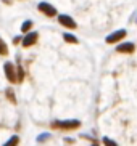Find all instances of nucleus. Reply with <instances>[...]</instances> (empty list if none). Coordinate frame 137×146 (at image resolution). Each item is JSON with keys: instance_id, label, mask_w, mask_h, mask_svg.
I'll use <instances>...</instances> for the list:
<instances>
[{"instance_id": "obj_1", "label": "nucleus", "mask_w": 137, "mask_h": 146, "mask_svg": "<svg viewBox=\"0 0 137 146\" xmlns=\"http://www.w3.org/2000/svg\"><path fill=\"white\" fill-rule=\"evenodd\" d=\"M53 129H60V130H76L81 127V120L77 119H66V120H53L52 122Z\"/></svg>"}, {"instance_id": "obj_2", "label": "nucleus", "mask_w": 137, "mask_h": 146, "mask_svg": "<svg viewBox=\"0 0 137 146\" xmlns=\"http://www.w3.org/2000/svg\"><path fill=\"white\" fill-rule=\"evenodd\" d=\"M3 71H5V77L8 79V82H11V84L18 82V71L11 61H7L3 64Z\"/></svg>"}, {"instance_id": "obj_3", "label": "nucleus", "mask_w": 137, "mask_h": 146, "mask_svg": "<svg viewBox=\"0 0 137 146\" xmlns=\"http://www.w3.org/2000/svg\"><path fill=\"white\" fill-rule=\"evenodd\" d=\"M37 8H39L40 13H44L45 16H48V18H53V16L58 15L56 13V8L52 3H48V2H40V3L37 5Z\"/></svg>"}, {"instance_id": "obj_4", "label": "nucleus", "mask_w": 137, "mask_h": 146, "mask_svg": "<svg viewBox=\"0 0 137 146\" xmlns=\"http://www.w3.org/2000/svg\"><path fill=\"white\" fill-rule=\"evenodd\" d=\"M37 39H39V34L36 32V31H29L28 34H24V37H23V47L24 48H29V47H32L36 42H37Z\"/></svg>"}, {"instance_id": "obj_5", "label": "nucleus", "mask_w": 137, "mask_h": 146, "mask_svg": "<svg viewBox=\"0 0 137 146\" xmlns=\"http://www.w3.org/2000/svg\"><path fill=\"white\" fill-rule=\"evenodd\" d=\"M58 23H60L61 26H64L66 29H76L77 27L76 21L69 15H58Z\"/></svg>"}, {"instance_id": "obj_6", "label": "nucleus", "mask_w": 137, "mask_h": 146, "mask_svg": "<svg viewBox=\"0 0 137 146\" xmlns=\"http://www.w3.org/2000/svg\"><path fill=\"white\" fill-rule=\"evenodd\" d=\"M126 34H128V32H126V29H120V31H115V32H111V34L108 35L107 37V43H118L120 42V40H123L126 37Z\"/></svg>"}, {"instance_id": "obj_7", "label": "nucleus", "mask_w": 137, "mask_h": 146, "mask_svg": "<svg viewBox=\"0 0 137 146\" xmlns=\"http://www.w3.org/2000/svg\"><path fill=\"white\" fill-rule=\"evenodd\" d=\"M134 50H136V45H134L132 42L120 43V45L116 47V52H118V53H126V55H131V53H134Z\"/></svg>"}, {"instance_id": "obj_8", "label": "nucleus", "mask_w": 137, "mask_h": 146, "mask_svg": "<svg viewBox=\"0 0 137 146\" xmlns=\"http://www.w3.org/2000/svg\"><path fill=\"white\" fill-rule=\"evenodd\" d=\"M63 40L66 43H74V45H76V43H79V39H77L76 35L69 34V32H64V34H63Z\"/></svg>"}, {"instance_id": "obj_9", "label": "nucleus", "mask_w": 137, "mask_h": 146, "mask_svg": "<svg viewBox=\"0 0 137 146\" xmlns=\"http://www.w3.org/2000/svg\"><path fill=\"white\" fill-rule=\"evenodd\" d=\"M19 145V137L18 135H11V137L3 143V146H18Z\"/></svg>"}, {"instance_id": "obj_10", "label": "nucleus", "mask_w": 137, "mask_h": 146, "mask_svg": "<svg viewBox=\"0 0 137 146\" xmlns=\"http://www.w3.org/2000/svg\"><path fill=\"white\" fill-rule=\"evenodd\" d=\"M32 24H34V23L31 21V19H26V21L21 24V32L23 34H28V32L32 29Z\"/></svg>"}, {"instance_id": "obj_11", "label": "nucleus", "mask_w": 137, "mask_h": 146, "mask_svg": "<svg viewBox=\"0 0 137 146\" xmlns=\"http://www.w3.org/2000/svg\"><path fill=\"white\" fill-rule=\"evenodd\" d=\"M0 55H2V56L8 55V45H7V42H5L2 37H0Z\"/></svg>"}, {"instance_id": "obj_12", "label": "nucleus", "mask_w": 137, "mask_h": 146, "mask_svg": "<svg viewBox=\"0 0 137 146\" xmlns=\"http://www.w3.org/2000/svg\"><path fill=\"white\" fill-rule=\"evenodd\" d=\"M5 93H7V98H8V100L11 101L13 104H16V98H15V93H13V88H7V92H5Z\"/></svg>"}, {"instance_id": "obj_13", "label": "nucleus", "mask_w": 137, "mask_h": 146, "mask_svg": "<svg viewBox=\"0 0 137 146\" xmlns=\"http://www.w3.org/2000/svg\"><path fill=\"white\" fill-rule=\"evenodd\" d=\"M102 141H103V145H105V146H118V143L113 141L111 138H108V137H103Z\"/></svg>"}, {"instance_id": "obj_14", "label": "nucleus", "mask_w": 137, "mask_h": 146, "mask_svg": "<svg viewBox=\"0 0 137 146\" xmlns=\"http://www.w3.org/2000/svg\"><path fill=\"white\" fill-rule=\"evenodd\" d=\"M16 71H18V82H23L24 80V69H23L21 66H18Z\"/></svg>"}, {"instance_id": "obj_15", "label": "nucleus", "mask_w": 137, "mask_h": 146, "mask_svg": "<svg viewBox=\"0 0 137 146\" xmlns=\"http://www.w3.org/2000/svg\"><path fill=\"white\" fill-rule=\"evenodd\" d=\"M48 137H50L48 133H40V135H39V138H37V141L40 143V141H44V140H47Z\"/></svg>"}, {"instance_id": "obj_16", "label": "nucleus", "mask_w": 137, "mask_h": 146, "mask_svg": "<svg viewBox=\"0 0 137 146\" xmlns=\"http://www.w3.org/2000/svg\"><path fill=\"white\" fill-rule=\"evenodd\" d=\"M13 42H15V43H18V42H23L21 35H18V37H15V39H13Z\"/></svg>"}, {"instance_id": "obj_17", "label": "nucleus", "mask_w": 137, "mask_h": 146, "mask_svg": "<svg viewBox=\"0 0 137 146\" xmlns=\"http://www.w3.org/2000/svg\"><path fill=\"white\" fill-rule=\"evenodd\" d=\"M92 146H99V145H92Z\"/></svg>"}]
</instances>
